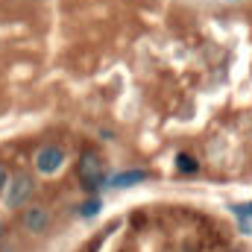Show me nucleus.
<instances>
[{"label": "nucleus", "mask_w": 252, "mask_h": 252, "mask_svg": "<svg viewBox=\"0 0 252 252\" xmlns=\"http://www.w3.org/2000/svg\"><path fill=\"white\" fill-rule=\"evenodd\" d=\"M76 176L88 190L103 188V158L97 150H85L76 161Z\"/></svg>", "instance_id": "f257e3e1"}, {"label": "nucleus", "mask_w": 252, "mask_h": 252, "mask_svg": "<svg viewBox=\"0 0 252 252\" xmlns=\"http://www.w3.org/2000/svg\"><path fill=\"white\" fill-rule=\"evenodd\" d=\"M32 161H35V170L41 176H53V173H59L64 167V150L56 147V144H44V147H38Z\"/></svg>", "instance_id": "f03ea898"}, {"label": "nucleus", "mask_w": 252, "mask_h": 252, "mask_svg": "<svg viewBox=\"0 0 252 252\" xmlns=\"http://www.w3.org/2000/svg\"><path fill=\"white\" fill-rule=\"evenodd\" d=\"M32 193V176L30 173H18L9 185H6V193H3V202L9 208H18L27 202V196Z\"/></svg>", "instance_id": "7ed1b4c3"}, {"label": "nucleus", "mask_w": 252, "mask_h": 252, "mask_svg": "<svg viewBox=\"0 0 252 252\" xmlns=\"http://www.w3.org/2000/svg\"><path fill=\"white\" fill-rule=\"evenodd\" d=\"M47 223H50V214H47L44 205H27L24 214H21V226L27 232H44Z\"/></svg>", "instance_id": "20e7f679"}, {"label": "nucleus", "mask_w": 252, "mask_h": 252, "mask_svg": "<svg viewBox=\"0 0 252 252\" xmlns=\"http://www.w3.org/2000/svg\"><path fill=\"white\" fill-rule=\"evenodd\" d=\"M147 179V170H126V173H118L115 179H112V185L115 188H129V185H138V182H144Z\"/></svg>", "instance_id": "39448f33"}, {"label": "nucleus", "mask_w": 252, "mask_h": 252, "mask_svg": "<svg viewBox=\"0 0 252 252\" xmlns=\"http://www.w3.org/2000/svg\"><path fill=\"white\" fill-rule=\"evenodd\" d=\"M176 167H179L182 173H196V158H190L188 153H179V156H176Z\"/></svg>", "instance_id": "423d86ee"}, {"label": "nucleus", "mask_w": 252, "mask_h": 252, "mask_svg": "<svg viewBox=\"0 0 252 252\" xmlns=\"http://www.w3.org/2000/svg\"><path fill=\"white\" fill-rule=\"evenodd\" d=\"M100 211V199H88L85 205H79V217H94Z\"/></svg>", "instance_id": "0eeeda50"}, {"label": "nucleus", "mask_w": 252, "mask_h": 252, "mask_svg": "<svg viewBox=\"0 0 252 252\" xmlns=\"http://www.w3.org/2000/svg\"><path fill=\"white\" fill-rule=\"evenodd\" d=\"M232 211L238 217H252V202H244V205H232Z\"/></svg>", "instance_id": "6e6552de"}, {"label": "nucleus", "mask_w": 252, "mask_h": 252, "mask_svg": "<svg viewBox=\"0 0 252 252\" xmlns=\"http://www.w3.org/2000/svg\"><path fill=\"white\" fill-rule=\"evenodd\" d=\"M6 182H9V173H6V167H3V161H0V190L6 188Z\"/></svg>", "instance_id": "1a4fd4ad"}, {"label": "nucleus", "mask_w": 252, "mask_h": 252, "mask_svg": "<svg viewBox=\"0 0 252 252\" xmlns=\"http://www.w3.org/2000/svg\"><path fill=\"white\" fill-rule=\"evenodd\" d=\"M0 238H3V223H0Z\"/></svg>", "instance_id": "9d476101"}]
</instances>
